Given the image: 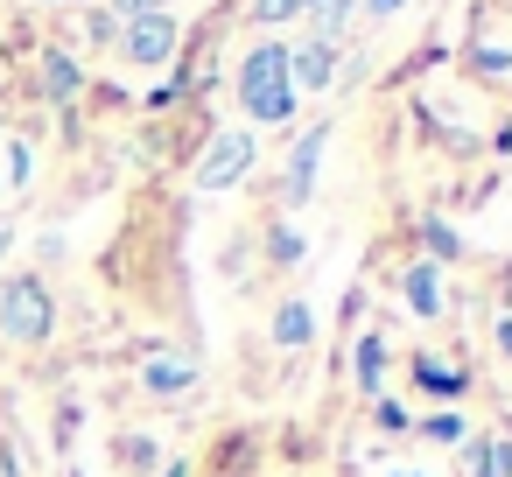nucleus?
Listing matches in <instances>:
<instances>
[{"instance_id":"obj_1","label":"nucleus","mask_w":512,"mask_h":477,"mask_svg":"<svg viewBox=\"0 0 512 477\" xmlns=\"http://www.w3.org/2000/svg\"><path fill=\"white\" fill-rule=\"evenodd\" d=\"M239 106L253 120H295V85H288V50L260 43L239 57Z\"/></svg>"},{"instance_id":"obj_2","label":"nucleus","mask_w":512,"mask_h":477,"mask_svg":"<svg viewBox=\"0 0 512 477\" xmlns=\"http://www.w3.org/2000/svg\"><path fill=\"white\" fill-rule=\"evenodd\" d=\"M57 323V302L43 288V274H8L0 281V337L8 344H43Z\"/></svg>"},{"instance_id":"obj_3","label":"nucleus","mask_w":512,"mask_h":477,"mask_svg":"<svg viewBox=\"0 0 512 477\" xmlns=\"http://www.w3.org/2000/svg\"><path fill=\"white\" fill-rule=\"evenodd\" d=\"M246 169H253V134H246V127H225V134L211 141V155L197 162V183H204V190H232Z\"/></svg>"},{"instance_id":"obj_4","label":"nucleus","mask_w":512,"mask_h":477,"mask_svg":"<svg viewBox=\"0 0 512 477\" xmlns=\"http://www.w3.org/2000/svg\"><path fill=\"white\" fill-rule=\"evenodd\" d=\"M120 57L127 64H169L176 57V15H134L120 29Z\"/></svg>"},{"instance_id":"obj_5","label":"nucleus","mask_w":512,"mask_h":477,"mask_svg":"<svg viewBox=\"0 0 512 477\" xmlns=\"http://www.w3.org/2000/svg\"><path fill=\"white\" fill-rule=\"evenodd\" d=\"M323 141H330V127H309V134L288 148V176H281V197H288V204H309V190H316V162H323Z\"/></svg>"},{"instance_id":"obj_6","label":"nucleus","mask_w":512,"mask_h":477,"mask_svg":"<svg viewBox=\"0 0 512 477\" xmlns=\"http://www.w3.org/2000/svg\"><path fill=\"white\" fill-rule=\"evenodd\" d=\"M330 64H337V50H330V43H302V50H288V85H309V92H316V85H330V78H337Z\"/></svg>"},{"instance_id":"obj_7","label":"nucleus","mask_w":512,"mask_h":477,"mask_svg":"<svg viewBox=\"0 0 512 477\" xmlns=\"http://www.w3.org/2000/svg\"><path fill=\"white\" fill-rule=\"evenodd\" d=\"M400 288H407V309L414 316H442V274H435V260H414Z\"/></svg>"},{"instance_id":"obj_8","label":"nucleus","mask_w":512,"mask_h":477,"mask_svg":"<svg viewBox=\"0 0 512 477\" xmlns=\"http://www.w3.org/2000/svg\"><path fill=\"white\" fill-rule=\"evenodd\" d=\"M351 8H358V0H309V43L337 50V36L351 29Z\"/></svg>"},{"instance_id":"obj_9","label":"nucleus","mask_w":512,"mask_h":477,"mask_svg":"<svg viewBox=\"0 0 512 477\" xmlns=\"http://www.w3.org/2000/svg\"><path fill=\"white\" fill-rule=\"evenodd\" d=\"M43 92H50V99H78V92H85V71H78V57L50 50V57H43Z\"/></svg>"},{"instance_id":"obj_10","label":"nucleus","mask_w":512,"mask_h":477,"mask_svg":"<svg viewBox=\"0 0 512 477\" xmlns=\"http://www.w3.org/2000/svg\"><path fill=\"white\" fill-rule=\"evenodd\" d=\"M309 337H316L309 309H302V302H281V309H274V344H281V351H302Z\"/></svg>"},{"instance_id":"obj_11","label":"nucleus","mask_w":512,"mask_h":477,"mask_svg":"<svg viewBox=\"0 0 512 477\" xmlns=\"http://www.w3.org/2000/svg\"><path fill=\"white\" fill-rule=\"evenodd\" d=\"M148 393H183V386H197V365L190 358H148Z\"/></svg>"},{"instance_id":"obj_12","label":"nucleus","mask_w":512,"mask_h":477,"mask_svg":"<svg viewBox=\"0 0 512 477\" xmlns=\"http://www.w3.org/2000/svg\"><path fill=\"white\" fill-rule=\"evenodd\" d=\"M295 15H309V0H253V22H295Z\"/></svg>"},{"instance_id":"obj_13","label":"nucleus","mask_w":512,"mask_h":477,"mask_svg":"<svg viewBox=\"0 0 512 477\" xmlns=\"http://www.w3.org/2000/svg\"><path fill=\"white\" fill-rule=\"evenodd\" d=\"M379 365H386V351H379V337H365L358 344V386L365 393H379Z\"/></svg>"},{"instance_id":"obj_14","label":"nucleus","mask_w":512,"mask_h":477,"mask_svg":"<svg viewBox=\"0 0 512 477\" xmlns=\"http://www.w3.org/2000/svg\"><path fill=\"white\" fill-rule=\"evenodd\" d=\"M421 239H428V253H442V260H449V253H463V239H456L442 218H428V225H421Z\"/></svg>"},{"instance_id":"obj_15","label":"nucleus","mask_w":512,"mask_h":477,"mask_svg":"<svg viewBox=\"0 0 512 477\" xmlns=\"http://www.w3.org/2000/svg\"><path fill=\"white\" fill-rule=\"evenodd\" d=\"M421 386H428V393H463V379L442 372V365H421Z\"/></svg>"},{"instance_id":"obj_16","label":"nucleus","mask_w":512,"mask_h":477,"mask_svg":"<svg viewBox=\"0 0 512 477\" xmlns=\"http://www.w3.org/2000/svg\"><path fill=\"white\" fill-rule=\"evenodd\" d=\"M127 470H155V442H148V435L127 442Z\"/></svg>"},{"instance_id":"obj_17","label":"nucleus","mask_w":512,"mask_h":477,"mask_svg":"<svg viewBox=\"0 0 512 477\" xmlns=\"http://www.w3.org/2000/svg\"><path fill=\"white\" fill-rule=\"evenodd\" d=\"M428 435H435V442H456V435H463V421H456V414H435V421H428Z\"/></svg>"},{"instance_id":"obj_18","label":"nucleus","mask_w":512,"mask_h":477,"mask_svg":"<svg viewBox=\"0 0 512 477\" xmlns=\"http://www.w3.org/2000/svg\"><path fill=\"white\" fill-rule=\"evenodd\" d=\"M120 15L134 22V15H169V0H120Z\"/></svg>"},{"instance_id":"obj_19","label":"nucleus","mask_w":512,"mask_h":477,"mask_svg":"<svg viewBox=\"0 0 512 477\" xmlns=\"http://www.w3.org/2000/svg\"><path fill=\"white\" fill-rule=\"evenodd\" d=\"M491 477H512V442H491Z\"/></svg>"},{"instance_id":"obj_20","label":"nucleus","mask_w":512,"mask_h":477,"mask_svg":"<svg viewBox=\"0 0 512 477\" xmlns=\"http://www.w3.org/2000/svg\"><path fill=\"white\" fill-rule=\"evenodd\" d=\"M498 351H505V358H512V316H505V323H498Z\"/></svg>"},{"instance_id":"obj_21","label":"nucleus","mask_w":512,"mask_h":477,"mask_svg":"<svg viewBox=\"0 0 512 477\" xmlns=\"http://www.w3.org/2000/svg\"><path fill=\"white\" fill-rule=\"evenodd\" d=\"M393 8H400V0H372V15H393Z\"/></svg>"},{"instance_id":"obj_22","label":"nucleus","mask_w":512,"mask_h":477,"mask_svg":"<svg viewBox=\"0 0 512 477\" xmlns=\"http://www.w3.org/2000/svg\"><path fill=\"white\" fill-rule=\"evenodd\" d=\"M162 477H190V463H169V470H162Z\"/></svg>"},{"instance_id":"obj_23","label":"nucleus","mask_w":512,"mask_h":477,"mask_svg":"<svg viewBox=\"0 0 512 477\" xmlns=\"http://www.w3.org/2000/svg\"><path fill=\"white\" fill-rule=\"evenodd\" d=\"M50 8H71V0H50Z\"/></svg>"},{"instance_id":"obj_24","label":"nucleus","mask_w":512,"mask_h":477,"mask_svg":"<svg viewBox=\"0 0 512 477\" xmlns=\"http://www.w3.org/2000/svg\"><path fill=\"white\" fill-rule=\"evenodd\" d=\"M0 239H8V232H0Z\"/></svg>"}]
</instances>
